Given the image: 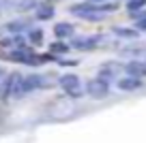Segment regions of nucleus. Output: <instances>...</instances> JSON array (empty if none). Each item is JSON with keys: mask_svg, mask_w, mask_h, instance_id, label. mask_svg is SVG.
<instances>
[{"mask_svg": "<svg viewBox=\"0 0 146 143\" xmlns=\"http://www.w3.org/2000/svg\"><path fill=\"white\" fill-rule=\"evenodd\" d=\"M86 92L90 94L92 98H105L108 96V92H110V88H108V81H103V79H92V81H88V85H86Z\"/></svg>", "mask_w": 146, "mask_h": 143, "instance_id": "1", "label": "nucleus"}, {"mask_svg": "<svg viewBox=\"0 0 146 143\" xmlns=\"http://www.w3.org/2000/svg\"><path fill=\"white\" fill-rule=\"evenodd\" d=\"M60 88L67 90L73 98L82 94V85H80V79L75 75H62V77H60Z\"/></svg>", "mask_w": 146, "mask_h": 143, "instance_id": "2", "label": "nucleus"}, {"mask_svg": "<svg viewBox=\"0 0 146 143\" xmlns=\"http://www.w3.org/2000/svg\"><path fill=\"white\" fill-rule=\"evenodd\" d=\"M140 85H142L140 77H133V75H127V77H123V79L118 81V88L125 90V92H129V90H137Z\"/></svg>", "mask_w": 146, "mask_h": 143, "instance_id": "3", "label": "nucleus"}, {"mask_svg": "<svg viewBox=\"0 0 146 143\" xmlns=\"http://www.w3.org/2000/svg\"><path fill=\"white\" fill-rule=\"evenodd\" d=\"M125 71H127V75L144 77L146 75V64H142V62H129V64H125Z\"/></svg>", "mask_w": 146, "mask_h": 143, "instance_id": "4", "label": "nucleus"}, {"mask_svg": "<svg viewBox=\"0 0 146 143\" xmlns=\"http://www.w3.org/2000/svg\"><path fill=\"white\" fill-rule=\"evenodd\" d=\"M73 45H75L78 49H92V47L97 45V39L95 36H90V39H75Z\"/></svg>", "mask_w": 146, "mask_h": 143, "instance_id": "5", "label": "nucleus"}, {"mask_svg": "<svg viewBox=\"0 0 146 143\" xmlns=\"http://www.w3.org/2000/svg\"><path fill=\"white\" fill-rule=\"evenodd\" d=\"M92 7L90 5H75V7H71V13L73 15H78V17H86L88 13H92Z\"/></svg>", "mask_w": 146, "mask_h": 143, "instance_id": "6", "label": "nucleus"}, {"mask_svg": "<svg viewBox=\"0 0 146 143\" xmlns=\"http://www.w3.org/2000/svg\"><path fill=\"white\" fill-rule=\"evenodd\" d=\"M54 32H56V36H69L71 34V26L69 24H56V28H54Z\"/></svg>", "mask_w": 146, "mask_h": 143, "instance_id": "7", "label": "nucleus"}, {"mask_svg": "<svg viewBox=\"0 0 146 143\" xmlns=\"http://www.w3.org/2000/svg\"><path fill=\"white\" fill-rule=\"evenodd\" d=\"M52 15H54V9H52L50 5H43V7H39V13H36V17H39V19H50Z\"/></svg>", "mask_w": 146, "mask_h": 143, "instance_id": "8", "label": "nucleus"}, {"mask_svg": "<svg viewBox=\"0 0 146 143\" xmlns=\"http://www.w3.org/2000/svg\"><path fill=\"white\" fill-rule=\"evenodd\" d=\"M116 34L125 39H137V30H129V28H116Z\"/></svg>", "mask_w": 146, "mask_h": 143, "instance_id": "9", "label": "nucleus"}, {"mask_svg": "<svg viewBox=\"0 0 146 143\" xmlns=\"http://www.w3.org/2000/svg\"><path fill=\"white\" fill-rule=\"evenodd\" d=\"M144 5H146V0H129L127 9H129V13H131V11H137V9H142Z\"/></svg>", "mask_w": 146, "mask_h": 143, "instance_id": "10", "label": "nucleus"}, {"mask_svg": "<svg viewBox=\"0 0 146 143\" xmlns=\"http://www.w3.org/2000/svg\"><path fill=\"white\" fill-rule=\"evenodd\" d=\"M52 51H54V54H67L69 47L64 43H54V45H52Z\"/></svg>", "mask_w": 146, "mask_h": 143, "instance_id": "11", "label": "nucleus"}, {"mask_svg": "<svg viewBox=\"0 0 146 143\" xmlns=\"http://www.w3.org/2000/svg\"><path fill=\"white\" fill-rule=\"evenodd\" d=\"M24 26H26L24 22H13V24L7 26V30H9V32H19V28H24Z\"/></svg>", "mask_w": 146, "mask_h": 143, "instance_id": "12", "label": "nucleus"}, {"mask_svg": "<svg viewBox=\"0 0 146 143\" xmlns=\"http://www.w3.org/2000/svg\"><path fill=\"white\" fill-rule=\"evenodd\" d=\"M19 9H28V7H35V0H19Z\"/></svg>", "mask_w": 146, "mask_h": 143, "instance_id": "13", "label": "nucleus"}, {"mask_svg": "<svg viewBox=\"0 0 146 143\" xmlns=\"http://www.w3.org/2000/svg\"><path fill=\"white\" fill-rule=\"evenodd\" d=\"M30 41H35V43H39V41H41V32H39V30L30 32Z\"/></svg>", "mask_w": 146, "mask_h": 143, "instance_id": "14", "label": "nucleus"}, {"mask_svg": "<svg viewBox=\"0 0 146 143\" xmlns=\"http://www.w3.org/2000/svg\"><path fill=\"white\" fill-rule=\"evenodd\" d=\"M137 30H146V17L137 22Z\"/></svg>", "mask_w": 146, "mask_h": 143, "instance_id": "15", "label": "nucleus"}, {"mask_svg": "<svg viewBox=\"0 0 146 143\" xmlns=\"http://www.w3.org/2000/svg\"><path fill=\"white\" fill-rule=\"evenodd\" d=\"M97 2H103V0H97Z\"/></svg>", "mask_w": 146, "mask_h": 143, "instance_id": "16", "label": "nucleus"}]
</instances>
